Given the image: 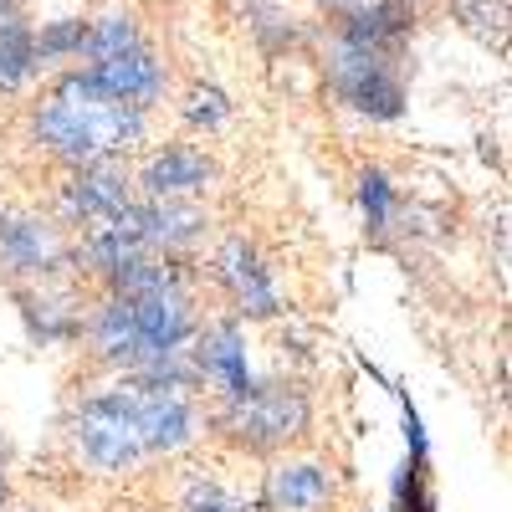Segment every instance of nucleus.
Masks as SVG:
<instances>
[{"mask_svg": "<svg viewBox=\"0 0 512 512\" xmlns=\"http://www.w3.org/2000/svg\"><path fill=\"white\" fill-rule=\"evenodd\" d=\"M210 180H216V164L200 144H159L134 175V190L149 200H195Z\"/></svg>", "mask_w": 512, "mask_h": 512, "instance_id": "9d476101", "label": "nucleus"}, {"mask_svg": "<svg viewBox=\"0 0 512 512\" xmlns=\"http://www.w3.org/2000/svg\"><path fill=\"white\" fill-rule=\"evenodd\" d=\"M0 461H6V441H0Z\"/></svg>", "mask_w": 512, "mask_h": 512, "instance_id": "412c9836", "label": "nucleus"}, {"mask_svg": "<svg viewBox=\"0 0 512 512\" xmlns=\"http://www.w3.org/2000/svg\"><path fill=\"white\" fill-rule=\"evenodd\" d=\"M415 6H425V0H415Z\"/></svg>", "mask_w": 512, "mask_h": 512, "instance_id": "4be33fe9", "label": "nucleus"}, {"mask_svg": "<svg viewBox=\"0 0 512 512\" xmlns=\"http://www.w3.org/2000/svg\"><path fill=\"white\" fill-rule=\"evenodd\" d=\"M149 113L113 98L88 67H62L31 103V144L62 169L123 159L144 144Z\"/></svg>", "mask_w": 512, "mask_h": 512, "instance_id": "f257e3e1", "label": "nucleus"}, {"mask_svg": "<svg viewBox=\"0 0 512 512\" xmlns=\"http://www.w3.org/2000/svg\"><path fill=\"white\" fill-rule=\"evenodd\" d=\"M82 41H88V16H57L41 21L31 31V57H36V77L41 72H62L67 62H82Z\"/></svg>", "mask_w": 512, "mask_h": 512, "instance_id": "4468645a", "label": "nucleus"}, {"mask_svg": "<svg viewBox=\"0 0 512 512\" xmlns=\"http://www.w3.org/2000/svg\"><path fill=\"white\" fill-rule=\"evenodd\" d=\"M134 200H139V190H134V175H128L123 159H98V164L67 169V180H62V190H57L62 226H72V231L108 226V221H118Z\"/></svg>", "mask_w": 512, "mask_h": 512, "instance_id": "39448f33", "label": "nucleus"}, {"mask_svg": "<svg viewBox=\"0 0 512 512\" xmlns=\"http://www.w3.org/2000/svg\"><path fill=\"white\" fill-rule=\"evenodd\" d=\"M123 221L149 251H164V256H180L205 236V210L195 200H149V195H139L123 210Z\"/></svg>", "mask_w": 512, "mask_h": 512, "instance_id": "9b49d317", "label": "nucleus"}, {"mask_svg": "<svg viewBox=\"0 0 512 512\" xmlns=\"http://www.w3.org/2000/svg\"><path fill=\"white\" fill-rule=\"evenodd\" d=\"M6 492H11L6 487V461H0V507H6Z\"/></svg>", "mask_w": 512, "mask_h": 512, "instance_id": "aec40b11", "label": "nucleus"}, {"mask_svg": "<svg viewBox=\"0 0 512 512\" xmlns=\"http://www.w3.org/2000/svg\"><path fill=\"white\" fill-rule=\"evenodd\" d=\"M185 512H246L221 482H190L185 492Z\"/></svg>", "mask_w": 512, "mask_h": 512, "instance_id": "a211bd4d", "label": "nucleus"}, {"mask_svg": "<svg viewBox=\"0 0 512 512\" xmlns=\"http://www.w3.org/2000/svg\"><path fill=\"white\" fill-rule=\"evenodd\" d=\"M0 267L11 282H57L72 267V246L57 221L0 210Z\"/></svg>", "mask_w": 512, "mask_h": 512, "instance_id": "423d86ee", "label": "nucleus"}, {"mask_svg": "<svg viewBox=\"0 0 512 512\" xmlns=\"http://www.w3.org/2000/svg\"><path fill=\"white\" fill-rule=\"evenodd\" d=\"M210 425H216L236 451L267 456V451H282V446L308 436L313 400H308L303 384H292V379L251 384L241 400H216L210 405Z\"/></svg>", "mask_w": 512, "mask_h": 512, "instance_id": "f03ea898", "label": "nucleus"}, {"mask_svg": "<svg viewBox=\"0 0 512 512\" xmlns=\"http://www.w3.org/2000/svg\"><path fill=\"white\" fill-rule=\"evenodd\" d=\"M333 497V477L313 461H287L267 477V507L272 512H318Z\"/></svg>", "mask_w": 512, "mask_h": 512, "instance_id": "ddd939ff", "label": "nucleus"}, {"mask_svg": "<svg viewBox=\"0 0 512 512\" xmlns=\"http://www.w3.org/2000/svg\"><path fill=\"white\" fill-rule=\"evenodd\" d=\"M88 72L103 82L113 98L134 103L139 113L159 108L164 93H169V67H164V57L149 47V41H134V47H123V52H113V57L88 62Z\"/></svg>", "mask_w": 512, "mask_h": 512, "instance_id": "1a4fd4ad", "label": "nucleus"}, {"mask_svg": "<svg viewBox=\"0 0 512 512\" xmlns=\"http://www.w3.org/2000/svg\"><path fill=\"white\" fill-rule=\"evenodd\" d=\"M72 446L77 456L93 466V472H134V466L149 456L144 436H139V415H134V395L118 379L113 390H93L72 410Z\"/></svg>", "mask_w": 512, "mask_h": 512, "instance_id": "20e7f679", "label": "nucleus"}, {"mask_svg": "<svg viewBox=\"0 0 512 512\" xmlns=\"http://www.w3.org/2000/svg\"><path fill=\"white\" fill-rule=\"evenodd\" d=\"M216 287L226 292V303L236 308V318H277L282 297H277V277L272 267L262 262V251H256L246 236H226L216 246Z\"/></svg>", "mask_w": 512, "mask_h": 512, "instance_id": "6e6552de", "label": "nucleus"}, {"mask_svg": "<svg viewBox=\"0 0 512 512\" xmlns=\"http://www.w3.org/2000/svg\"><path fill=\"white\" fill-rule=\"evenodd\" d=\"M313 6H318V11H323V16L333 21V16H344V11H354L359 0H313Z\"/></svg>", "mask_w": 512, "mask_h": 512, "instance_id": "6ab92c4d", "label": "nucleus"}, {"mask_svg": "<svg viewBox=\"0 0 512 512\" xmlns=\"http://www.w3.org/2000/svg\"><path fill=\"white\" fill-rule=\"evenodd\" d=\"M31 16L21 0H0V98H16L26 82L36 77L31 57Z\"/></svg>", "mask_w": 512, "mask_h": 512, "instance_id": "f8f14e48", "label": "nucleus"}, {"mask_svg": "<svg viewBox=\"0 0 512 512\" xmlns=\"http://www.w3.org/2000/svg\"><path fill=\"white\" fill-rule=\"evenodd\" d=\"M190 354V369H195V384H205L216 400H241L256 374L246 364V338H241V323L236 318H216V323H200L195 338L185 344Z\"/></svg>", "mask_w": 512, "mask_h": 512, "instance_id": "0eeeda50", "label": "nucleus"}, {"mask_svg": "<svg viewBox=\"0 0 512 512\" xmlns=\"http://www.w3.org/2000/svg\"><path fill=\"white\" fill-rule=\"evenodd\" d=\"M405 57H390V52H374V47H354V41L344 36H333L328 31V47H323V82H328V93L374 118V123H395L410 103L405 93V72H400Z\"/></svg>", "mask_w": 512, "mask_h": 512, "instance_id": "7ed1b4c3", "label": "nucleus"}, {"mask_svg": "<svg viewBox=\"0 0 512 512\" xmlns=\"http://www.w3.org/2000/svg\"><path fill=\"white\" fill-rule=\"evenodd\" d=\"M359 205H364V226H369V236L379 241L384 231H390V221H395V185L379 175V169H369V175L359 180Z\"/></svg>", "mask_w": 512, "mask_h": 512, "instance_id": "f3484780", "label": "nucleus"}, {"mask_svg": "<svg viewBox=\"0 0 512 512\" xmlns=\"http://www.w3.org/2000/svg\"><path fill=\"white\" fill-rule=\"evenodd\" d=\"M405 441H410V456H405L400 507H395V512H436V492H431V446H425L420 415H415L410 405H405Z\"/></svg>", "mask_w": 512, "mask_h": 512, "instance_id": "2eb2a0df", "label": "nucleus"}, {"mask_svg": "<svg viewBox=\"0 0 512 512\" xmlns=\"http://www.w3.org/2000/svg\"><path fill=\"white\" fill-rule=\"evenodd\" d=\"M180 118H185V128H195V134H216V128L231 118V103H226V93L216 88V82H195V88L180 98Z\"/></svg>", "mask_w": 512, "mask_h": 512, "instance_id": "dca6fc26", "label": "nucleus"}]
</instances>
